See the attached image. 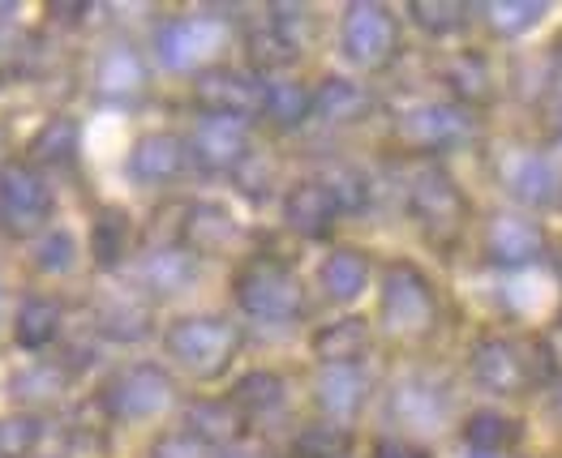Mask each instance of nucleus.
<instances>
[{
	"label": "nucleus",
	"mask_w": 562,
	"mask_h": 458,
	"mask_svg": "<svg viewBox=\"0 0 562 458\" xmlns=\"http://www.w3.org/2000/svg\"><path fill=\"white\" fill-rule=\"evenodd\" d=\"M550 372L554 361L537 339H481L472 348V377L494 394H524Z\"/></svg>",
	"instance_id": "1"
},
{
	"label": "nucleus",
	"mask_w": 562,
	"mask_h": 458,
	"mask_svg": "<svg viewBox=\"0 0 562 458\" xmlns=\"http://www.w3.org/2000/svg\"><path fill=\"white\" fill-rule=\"evenodd\" d=\"M164 348H168V356L186 368V372L210 381V377L228 372V365L237 361V352H241V330H237L228 317H210V313H202V317H181V322L168 326Z\"/></svg>",
	"instance_id": "2"
},
{
	"label": "nucleus",
	"mask_w": 562,
	"mask_h": 458,
	"mask_svg": "<svg viewBox=\"0 0 562 458\" xmlns=\"http://www.w3.org/2000/svg\"><path fill=\"white\" fill-rule=\"evenodd\" d=\"M378 317L386 326L391 339H425L438 322V300L430 278L421 275L412 262H395L382 275V300H378Z\"/></svg>",
	"instance_id": "3"
},
{
	"label": "nucleus",
	"mask_w": 562,
	"mask_h": 458,
	"mask_svg": "<svg viewBox=\"0 0 562 458\" xmlns=\"http://www.w3.org/2000/svg\"><path fill=\"white\" fill-rule=\"evenodd\" d=\"M237 304L258 322H292L305 313V287L276 258H254L232 278Z\"/></svg>",
	"instance_id": "4"
},
{
	"label": "nucleus",
	"mask_w": 562,
	"mask_h": 458,
	"mask_svg": "<svg viewBox=\"0 0 562 458\" xmlns=\"http://www.w3.org/2000/svg\"><path fill=\"white\" fill-rule=\"evenodd\" d=\"M408 210H412V219L421 223V232L438 249H451L464 236L469 201H464L460 184L451 181L443 168H421L412 176V184H408Z\"/></svg>",
	"instance_id": "5"
},
{
	"label": "nucleus",
	"mask_w": 562,
	"mask_h": 458,
	"mask_svg": "<svg viewBox=\"0 0 562 458\" xmlns=\"http://www.w3.org/2000/svg\"><path fill=\"white\" fill-rule=\"evenodd\" d=\"M177 385L159 365H129L112 372L99 390V403L112 420H151L164 407H173Z\"/></svg>",
	"instance_id": "6"
},
{
	"label": "nucleus",
	"mask_w": 562,
	"mask_h": 458,
	"mask_svg": "<svg viewBox=\"0 0 562 458\" xmlns=\"http://www.w3.org/2000/svg\"><path fill=\"white\" fill-rule=\"evenodd\" d=\"M52 219V188L26 159L0 163V227L9 236H35Z\"/></svg>",
	"instance_id": "7"
},
{
	"label": "nucleus",
	"mask_w": 562,
	"mask_h": 458,
	"mask_svg": "<svg viewBox=\"0 0 562 458\" xmlns=\"http://www.w3.org/2000/svg\"><path fill=\"white\" fill-rule=\"evenodd\" d=\"M340 48H344V56H348L353 65H361V69H382V65L395 56V48H399V26H395L391 9L370 4V0L348 4L344 22H340Z\"/></svg>",
	"instance_id": "8"
},
{
	"label": "nucleus",
	"mask_w": 562,
	"mask_h": 458,
	"mask_svg": "<svg viewBox=\"0 0 562 458\" xmlns=\"http://www.w3.org/2000/svg\"><path fill=\"white\" fill-rule=\"evenodd\" d=\"M472 133V120L451 103H417L395 120V142L404 151H447Z\"/></svg>",
	"instance_id": "9"
},
{
	"label": "nucleus",
	"mask_w": 562,
	"mask_h": 458,
	"mask_svg": "<svg viewBox=\"0 0 562 458\" xmlns=\"http://www.w3.org/2000/svg\"><path fill=\"white\" fill-rule=\"evenodd\" d=\"M250 155V120L245 116H202L189 138V159L206 172H237Z\"/></svg>",
	"instance_id": "10"
},
{
	"label": "nucleus",
	"mask_w": 562,
	"mask_h": 458,
	"mask_svg": "<svg viewBox=\"0 0 562 458\" xmlns=\"http://www.w3.org/2000/svg\"><path fill=\"white\" fill-rule=\"evenodd\" d=\"M263 91L267 87H258V78L228 65L202 69L193 78V103L202 107V116H250L263 107Z\"/></svg>",
	"instance_id": "11"
},
{
	"label": "nucleus",
	"mask_w": 562,
	"mask_h": 458,
	"mask_svg": "<svg viewBox=\"0 0 562 458\" xmlns=\"http://www.w3.org/2000/svg\"><path fill=\"white\" fill-rule=\"evenodd\" d=\"M241 223L219 206V201H193L181 210V227H177V240L181 249L193 258H223L241 245Z\"/></svg>",
	"instance_id": "12"
},
{
	"label": "nucleus",
	"mask_w": 562,
	"mask_h": 458,
	"mask_svg": "<svg viewBox=\"0 0 562 458\" xmlns=\"http://www.w3.org/2000/svg\"><path fill=\"white\" fill-rule=\"evenodd\" d=\"M541 253H546V236L537 223H528L520 214H494L485 223V258L494 266L520 271V266H533Z\"/></svg>",
	"instance_id": "13"
},
{
	"label": "nucleus",
	"mask_w": 562,
	"mask_h": 458,
	"mask_svg": "<svg viewBox=\"0 0 562 458\" xmlns=\"http://www.w3.org/2000/svg\"><path fill=\"white\" fill-rule=\"evenodd\" d=\"M215 48H219V26L210 17H168L155 30V56L164 69H193Z\"/></svg>",
	"instance_id": "14"
},
{
	"label": "nucleus",
	"mask_w": 562,
	"mask_h": 458,
	"mask_svg": "<svg viewBox=\"0 0 562 458\" xmlns=\"http://www.w3.org/2000/svg\"><path fill=\"white\" fill-rule=\"evenodd\" d=\"M340 214H344V210H340L335 193H331L322 181L296 184V188L288 193V201H283V223H288L296 236H305V240H322V236H331Z\"/></svg>",
	"instance_id": "15"
},
{
	"label": "nucleus",
	"mask_w": 562,
	"mask_h": 458,
	"mask_svg": "<svg viewBox=\"0 0 562 458\" xmlns=\"http://www.w3.org/2000/svg\"><path fill=\"white\" fill-rule=\"evenodd\" d=\"M189 142L177 133H146L129 151V176L142 184H168L186 172Z\"/></svg>",
	"instance_id": "16"
},
{
	"label": "nucleus",
	"mask_w": 562,
	"mask_h": 458,
	"mask_svg": "<svg viewBox=\"0 0 562 458\" xmlns=\"http://www.w3.org/2000/svg\"><path fill=\"white\" fill-rule=\"evenodd\" d=\"M507 193L528 210H546L562 197L559 168L550 159H541V155H520L507 168Z\"/></svg>",
	"instance_id": "17"
},
{
	"label": "nucleus",
	"mask_w": 562,
	"mask_h": 458,
	"mask_svg": "<svg viewBox=\"0 0 562 458\" xmlns=\"http://www.w3.org/2000/svg\"><path fill=\"white\" fill-rule=\"evenodd\" d=\"M309 352H314V361H322L327 368L357 365L370 352V326L361 317H340V322L322 326L309 339Z\"/></svg>",
	"instance_id": "18"
},
{
	"label": "nucleus",
	"mask_w": 562,
	"mask_h": 458,
	"mask_svg": "<svg viewBox=\"0 0 562 458\" xmlns=\"http://www.w3.org/2000/svg\"><path fill=\"white\" fill-rule=\"evenodd\" d=\"M133 249V219L120 206H103L91 227V258L99 271H116Z\"/></svg>",
	"instance_id": "19"
},
{
	"label": "nucleus",
	"mask_w": 562,
	"mask_h": 458,
	"mask_svg": "<svg viewBox=\"0 0 562 458\" xmlns=\"http://www.w3.org/2000/svg\"><path fill=\"white\" fill-rule=\"evenodd\" d=\"M374 107V99L366 87H357L353 78H322L314 91V116H322L327 125H357L366 112Z\"/></svg>",
	"instance_id": "20"
},
{
	"label": "nucleus",
	"mask_w": 562,
	"mask_h": 458,
	"mask_svg": "<svg viewBox=\"0 0 562 458\" xmlns=\"http://www.w3.org/2000/svg\"><path fill=\"white\" fill-rule=\"evenodd\" d=\"M314 394H318V407H322L327 416L348 420V416H357V411H361V403H366V394H370V381L357 372V365L322 368V377H318Z\"/></svg>",
	"instance_id": "21"
},
{
	"label": "nucleus",
	"mask_w": 562,
	"mask_h": 458,
	"mask_svg": "<svg viewBox=\"0 0 562 458\" xmlns=\"http://www.w3.org/2000/svg\"><path fill=\"white\" fill-rule=\"evenodd\" d=\"M186 424L193 437L219 446V442H237L245 429V411L232 398H197L186 407Z\"/></svg>",
	"instance_id": "22"
},
{
	"label": "nucleus",
	"mask_w": 562,
	"mask_h": 458,
	"mask_svg": "<svg viewBox=\"0 0 562 458\" xmlns=\"http://www.w3.org/2000/svg\"><path fill=\"white\" fill-rule=\"evenodd\" d=\"M78 142H82V133H78V120L74 116H48L35 129V138L26 142V155H30V163L65 168V163H74Z\"/></svg>",
	"instance_id": "23"
},
{
	"label": "nucleus",
	"mask_w": 562,
	"mask_h": 458,
	"mask_svg": "<svg viewBox=\"0 0 562 458\" xmlns=\"http://www.w3.org/2000/svg\"><path fill=\"white\" fill-rule=\"evenodd\" d=\"M56 335H61V304L52 296H26L13 317V343L26 352H39Z\"/></svg>",
	"instance_id": "24"
},
{
	"label": "nucleus",
	"mask_w": 562,
	"mask_h": 458,
	"mask_svg": "<svg viewBox=\"0 0 562 458\" xmlns=\"http://www.w3.org/2000/svg\"><path fill=\"white\" fill-rule=\"evenodd\" d=\"M94 87L107 94V99H125V94H138L146 87V65L133 48H107L99 56V69H94Z\"/></svg>",
	"instance_id": "25"
},
{
	"label": "nucleus",
	"mask_w": 562,
	"mask_h": 458,
	"mask_svg": "<svg viewBox=\"0 0 562 458\" xmlns=\"http://www.w3.org/2000/svg\"><path fill=\"white\" fill-rule=\"evenodd\" d=\"M366 278H370V262L357 249H335L318 271V283L331 300H357L366 291Z\"/></svg>",
	"instance_id": "26"
},
{
	"label": "nucleus",
	"mask_w": 562,
	"mask_h": 458,
	"mask_svg": "<svg viewBox=\"0 0 562 458\" xmlns=\"http://www.w3.org/2000/svg\"><path fill=\"white\" fill-rule=\"evenodd\" d=\"M443 82L460 94L464 103H476V107L494 99V74H489V65H485V56H476V52L451 56V61L443 65Z\"/></svg>",
	"instance_id": "27"
},
{
	"label": "nucleus",
	"mask_w": 562,
	"mask_h": 458,
	"mask_svg": "<svg viewBox=\"0 0 562 458\" xmlns=\"http://www.w3.org/2000/svg\"><path fill=\"white\" fill-rule=\"evenodd\" d=\"M263 112L276 129H301L314 116V91L301 82H271L263 91Z\"/></svg>",
	"instance_id": "28"
},
{
	"label": "nucleus",
	"mask_w": 562,
	"mask_h": 458,
	"mask_svg": "<svg viewBox=\"0 0 562 458\" xmlns=\"http://www.w3.org/2000/svg\"><path fill=\"white\" fill-rule=\"evenodd\" d=\"M99 330L116 343H138V339L151 335V313H146V304H138L129 296H116V300L99 304Z\"/></svg>",
	"instance_id": "29"
},
{
	"label": "nucleus",
	"mask_w": 562,
	"mask_h": 458,
	"mask_svg": "<svg viewBox=\"0 0 562 458\" xmlns=\"http://www.w3.org/2000/svg\"><path fill=\"white\" fill-rule=\"evenodd\" d=\"M232 403L245 411V416H263V411H276L283 403V377L271 368H254L245 372L237 385H232Z\"/></svg>",
	"instance_id": "30"
},
{
	"label": "nucleus",
	"mask_w": 562,
	"mask_h": 458,
	"mask_svg": "<svg viewBox=\"0 0 562 458\" xmlns=\"http://www.w3.org/2000/svg\"><path fill=\"white\" fill-rule=\"evenodd\" d=\"M464 442L476 455H494V450H507L520 442V424L498 416V411H472L469 424H464Z\"/></svg>",
	"instance_id": "31"
},
{
	"label": "nucleus",
	"mask_w": 562,
	"mask_h": 458,
	"mask_svg": "<svg viewBox=\"0 0 562 458\" xmlns=\"http://www.w3.org/2000/svg\"><path fill=\"white\" fill-rule=\"evenodd\" d=\"M189 278H193V266H189L186 253H177V249L151 253V258L142 262V287L155 291V296H177Z\"/></svg>",
	"instance_id": "32"
},
{
	"label": "nucleus",
	"mask_w": 562,
	"mask_h": 458,
	"mask_svg": "<svg viewBox=\"0 0 562 458\" xmlns=\"http://www.w3.org/2000/svg\"><path fill=\"white\" fill-rule=\"evenodd\" d=\"M30 258H35V271L39 275H69L74 262H78V240L65 227H52V232L39 236V245H35Z\"/></svg>",
	"instance_id": "33"
},
{
	"label": "nucleus",
	"mask_w": 562,
	"mask_h": 458,
	"mask_svg": "<svg viewBox=\"0 0 562 458\" xmlns=\"http://www.w3.org/2000/svg\"><path fill=\"white\" fill-rule=\"evenodd\" d=\"M296 52H301V48H296L292 39H283L280 30L271 26V17L250 35V56H254V65H258V69H280V65H292V61H296Z\"/></svg>",
	"instance_id": "34"
},
{
	"label": "nucleus",
	"mask_w": 562,
	"mask_h": 458,
	"mask_svg": "<svg viewBox=\"0 0 562 458\" xmlns=\"http://www.w3.org/2000/svg\"><path fill=\"white\" fill-rule=\"evenodd\" d=\"M408 13H412V22H417L421 30H430V35H451V30L464 26V13H469V9H464L460 0H412Z\"/></svg>",
	"instance_id": "35"
},
{
	"label": "nucleus",
	"mask_w": 562,
	"mask_h": 458,
	"mask_svg": "<svg viewBox=\"0 0 562 458\" xmlns=\"http://www.w3.org/2000/svg\"><path fill=\"white\" fill-rule=\"evenodd\" d=\"M485 13H489V26L498 35H524L546 17V4H537V0H498Z\"/></svg>",
	"instance_id": "36"
},
{
	"label": "nucleus",
	"mask_w": 562,
	"mask_h": 458,
	"mask_svg": "<svg viewBox=\"0 0 562 458\" xmlns=\"http://www.w3.org/2000/svg\"><path fill=\"white\" fill-rule=\"evenodd\" d=\"M61 390H65V368L30 365L13 377V398L22 403H43V398H56Z\"/></svg>",
	"instance_id": "37"
},
{
	"label": "nucleus",
	"mask_w": 562,
	"mask_h": 458,
	"mask_svg": "<svg viewBox=\"0 0 562 458\" xmlns=\"http://www.w3.org/2000/svg\"><path fill=\"white\" fill-rule=\"evenodd\" d=\"M43 437V424L35 416H0V458H26Z\"/></svg>",
	"instance_id": "38"
},
{
	"label": "nucleus",
	"mask_w": 562,
	"mask_h": 458,
	"mask_svg": "<svg viewBox=\"0 0 562 458\" xmlns=\"http://www.w3.org/2000/svg\"><path fill=\"white\" fill-rule=\"evenodd\" d=\"M344 450H348V433L340 424H314L296 437L301 458H344Z\"/></svg>",
	"instance_id": "39"
},
{
	"label": "nucleus",
	"mask_w": 562,
	"mask_h": 458,
	"mask_svg": "<svg viewBox=\"0 0 562 458\" xmlns=\"http://www.w3.org/2000/svg\"><path fill=\"white\" fill-rule=\"evenodd\" d=\"M146 458H215V446L193 437V433H164V437L151 442Z\"/></svg>",
	"instance_id": "40"
},
{
	"label": "nucleus",
	"mask_w": 562,
	"mask_h": 458,
	"mask_svg": "<svg viewBox=\"0 0 562 458\" xmlns=\"http://www.w3.org/2000/svg\"><path fill=\"white\" fill-rule=\"evenodd\" d=\"M232 176H237V184H241V193H245V197H263V193H267V184H271V163H267L263 155H254V151H250V155H245V163H241Z\"/></svg>",
	"instance_id": "41"
},
{
	"label": "nucleus",
	"mask_w": 562,
	"mask_h": 458,
	"mask_svg": "<svg viewBox=\"0 0 562 458\" xmlns=\"http://www.w3.org/2000/svg\"><path fill=\"white\" fill-rule=\"evenodd\" d=\"M322 184L335 193L340 210H357V206L366 201V184H361V176H353V172H344V168H335Z\"/></svg>",
	"instance_id": "42"
},
{
	"label": "nucleus",
	"mask_w": 562,
	"mask_h": 458,
	"mask_svg": "<svg viewBox=\"0 0 562 458\" xmlns=\"http://www.w3.org/2000/svg\"><path fill=\"white\" fill-rule=\"evenodd\" d=\"M91 13V4H82V0H74V4H48V17H56V22H78V17H87Z\"/></svg>",
	"instance_id": "43"
},
{
	"label": "nucleus",
	"mask_w": 562,
	"mask_h": 458,
	"mask_svg": "<svg viewBox=\"0 0 562 458\" xmlns=\"http://www.w3.org/2000/svg\"><path fill=\"white\" fill-rule=\"evenodd\" d=\"M374 458H425V455L412 450V446H404V442H382L374 450Z\"/></svg>",
	"instance_id": "44"
},
{
	"label": "nucleus",
	"mask_w": 562,
	"mask_h": 458,
	"mask_svg": "<svg viewBox=\"0 0 562 458\" xmlns=\"http://www.w3.org/2000/svg\"><path fill=\"white\" fill-rule=\"evenodd\" d=\"M554 133H559V138H562V99H559V103H554Z\"/></svg>",
	"instance_id": "45"
},
{
	"label": "nucleus",
	"mask_w": 562,
	"mask_h": 458,
	"mask_svg": "<svg viewBox=\"0 0 562 458\" xmlns=\"http://www.w3.org/2000/svg\"><path fill=\"white\" fill-rule=\"evenodd\" d=\"M0 326H4V291H0Z\"/></svg>",
	"instance_id": "46"
},
{
	"label": "nucleus",
	"mask_w": 562,
	"mask_h": 458,
	"mask_svg": "<svg viewBox=\"0 0 562 458\" xmlns=\"http://www.w3.org/2000/svg\"><path fill=\"white\" fill-rule=\"evenodd\" d=\"M469 458H494V455H476V450H472V455Z\"/></svg>",
	"instance_id": "47"
},
{
	"label": "nucleus",
	"mask_w": 562,
	"mask_h": 458,
	"mask_svg": "<svg viewBox=\"0 0 562 458\" xmlns=\"http://www.w3.org/2000/svg\"><path fill=\"white\" fill-rule=\"evenodd\" d=\"M559 416H562V394H559Z\"/></svg>",
	"instance_id": "48"
},
{
	"label": "nucleus",
	"mask_w": 562,
	"mask_h": 458,
	"mask_svg": "<svg viewBox=\"0 0 562 458\" xmlns=\"http://www.w3.org/2000/svg\"><path fill=\"white\" fill-rule=\"evenodd\" d=\"M559 61H562V43H559Z\"/></svg>",
	"instance_id": "49"
}]
</instances>
